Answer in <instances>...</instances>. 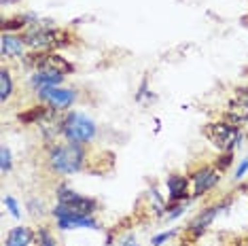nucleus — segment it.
I'll list each match as a JSON object with an SVG mask.
<instances>
[{
	"mask_svg": "<svg viewBox=\"0 0 248 246\" xmlns=\"http://www.w3.org/2000/svg\"><path fill=\"white\" fill-rule=\"evenodd\" d=\"M13 79H11V72L7 66H2V70H0V98H2V102H7L11 98V93H13Z\"/></svg>",
	"mask_w": 248,
	"mask_h": 246,
	"instance_id": "16",
	"label": "nucleus"
},
{
	"mask_svg": "<svg viewBox=\"0 0 248 246\" xmlns=\"http://www.w3.org/2000/svg\"><path fill=\"white\" fill-rule=\"evenodd\" d=\"M233 100L240 104H244L248 108V85H242V87H235V93H233Z\"/></svg>",
	"mask_w": 248,
	"mask_h": 246,
	"instance_id": "23",
	"label": "nucleus"
},
{
	"mask_svg": "<svg viewBox=\"0 0 248 246\" xmlns=\"http://www.w3.org/2000/svg\"><path fill=\"white\" fill-rule=\"evenodd\" d=\"M189 178H191V198H202V195L210 193L221 183V170L214 164H206L195 168L189 174Z\"/></svg>",
	"mask_w": 248,
	"mask_h": 246,
	"instance_id": "6",
	"label": "nucleus"
},
{
	"mask_svg": "<svg viewBox=\"0 0 248 246\" xmlns=\"http://www.w3.org/2000/svg\"><path fill=\"white\" fill-rule=\"evenodd\" d=\"M134 246H138V244H134Z\"/></svg>",
	"mask_w": 248,
	"mask_h": 246,
	"instance_id": "27",
	"label": "nucleus"
},
{
	"mask_svg": "<svg viewBox=\"0 0 248 246\" xmlns=\"http://www.w3.org/2000/svg\"><path fill=\"white\" fill-rule=\"evenodd\" d=\"M24 66L32 70H58L62 75H72L75 66L70 64L64 55H60L58 51H49V53H28L24 60Z\"/></svg>",
	"mask_w": 248,
	"mask_h": 246,
	"instance_id": "5",
	"label": "nucleus"
},
{
	"mask_svg": "<svg viewBox=\"0 0 248 246\" xmlns=\"http://www.w3.org/2000/svg\"><path fill=\"white\" fill-rule=\"evenodd\" d=\"M58 229L62 231H70V229H100V223L93 216H83V215H75V216H64L58 219Z\"/></svg>",
	"mask_w": 248,
	"mask_h": 246,
	"instance_id": "14",
	"label": "nucleus"
},
{
	"mask_svg": "<svg viewBox=\"0 0 248 246\" xmlns=\"http://www.w3.org/2000/svg\"><path fill=\"white\" fill-rule=\"evenodd\" d=\"M223 121H227L229 125H235V127H242L248 123V108L244 104L235 102V100H231L227 110L223 113Z\"/></svg>",
	"mask_w": 248,
	"mask_h": 246,
	"instance_id": "15",
	"label": "nucleus"
},
{
	"mask_svg": "<svg viewBox=\"0 0 248 246\" xmlns=\"http://www.w3.org/2000/svg\"><path fill=\"white\" fill-rule=\"evenodd\" d=\"M34 242H38L34 229H32V227H24V225H17V227H13L7 233V240H4L2 246H32Z\"/></svg>",
	"mask_w": 248,
	"mask_h": 246,
	"instance_id": "13",
	"label": "nucleus"
},
{
	"mask_svg": "<svg viewBox=\"0 0 248 246\" xmlns=\"http://www.w3.org/2000/svg\"><path fill=\"white\" fill-rule=\"evenodd\" d=\"M38 100H41L43 104L51 106L53 110H58V113H64V110H68L72 104L77 102V89L72 87H45L41 89V92H36Z\"/></svg>",
	"mask_w": 248,
	"mask_h": 246,
	"instance_id": "8",
	"label": "nucleus"
},
{
	"mask_svg": "<svg viewBox=\"0 0 248 246\" xmlns=\"http://www.w3.org/2000/svg\"><path fill=\"white\" fill-rule=\"evenodd\" d=\"M174 236H176V229H170V231H161L157 233V236L151 238V246H163L168 242V240H172Z\"/></svg>",
	"mask_w": 248,
	"mask_h": 246,
	"instance_id": "20",
	"label": "nucleus"
},
{
	"mask_svg": "<svg viewBox=\"0 0 248 246\" xmlns=\"http://www.w3.org/2000/svg\"><path fill=\"white\" fill-rule=\"evenodd\" d=\"M231 161H233V151H229V153H221V157L214 161V166H217L221 172H225L231 166Z\"/></svg>",
	"mask_w": 248,
	"mask_h": 246,
	"instance_id": "22",
	"label": "nucleus"
},
{
	"mask_svg": "<svg viewBox=\"0 0 248 246\" xmlns=\"http://www.w3.org/2000/svg\"><path fill=\"white\" fill-rule=\"evenodd\" d=\"M98 208H100L98 200L83 195V200H78V202H75V204H55V208L51 210V215H53L55 221H58V219H64V216H75V215L92 216Z\"/></svg>",
	"mask_w": 248,
	"mask_h": 246,
	"instance_id": "9",
	"label": "nucleus"
},
{
	"mask_svg": "<svg viewBox=\"0 0 248 246\" xmlns=\"http://www.w3.org/2000/svg\"><path fill=\"white\" fill-rule=\"evenodd\" d=\"M0 53H2V60H24L28 55V45L24 36L17 32H2Z\"/></svg>",
	"mask_w": 248,
	"mask_h": 246,
	"instance_id": "11",
	"label": "nucleus"
},
{
	"mask_svg": "<svg viewBox=\"0 0 248 246\" xmlns=\"http://www.w3.org/2000/svg\"><path fill=\"white\" fill-rule=\"evenodd\" d=\"M21 36H24V41L28 45V51L32 53H49L72 45L70 32L51 24V19H38L36 24L26 28L21 32Z\"/></svg>",
	"mask_w": 248,
	"mask_h": 246,
	"instance_id": "2",
	"label": "nucleus"
},
{
	"mask_svg": "<svg viewBox=\"0 0 248 246\" xmlns=\"http://www.w3.org/2000/svg\"><path fill=\"white\" fill-rule=\"evenodd\" d=\"M28 206H30V215H45V210H41L43 202H38V200H30Z\"/></svg>",
	"mask_w": 248,
	"mask_h": 246,
	"instance_id": "25",
	"label": "nucleus"
},
{
	"mask_svg": "<svg viewBox=\"0 0 248 246\" xmlns=\"http://www.w3.org/2000/svg\"><path fill=\"white\" fill-rule=\"evenodd\" d=\"M11 168H13V153H11L9 147H2L0 149V172L9 174Z\"/></svg>",
	"mask_w": 248,
	"mask_h": 246,
	"instance_id": "18",
	"label": "nucleus"
},
{
	"mask_svg": "<svg viewBox=\"0 0 248 246\" xmlns=\"http://www.w3.org/2000/svg\"><path fill=\"white\" fill-rule=\"evenodd\" d=\"M229 204H231V200L227 198V200H223V202H217V204H210V206H206V208H202V212H197V216L187 225V236L191 240H200L208 229H210L214 219H217Z\"/></svg>",
	"mask_w": 248,
	"mask_h": 246,
	"instance_id": "7",
	"label": "nucleus"
},
{
	"mask_svg": "<svg viewBox=\"0 0 248 246\" xmlns=\"http://www.w3.org/2000/svg\"><path fill=\"white\" fill-rule=\"evenodd\" d=\"M168 204H180L191 198V178L187 174H168Z\"/></svg>",
	"mask_w": 248,
	"mask_h": 246,
	"instance_id": "10",
	"label": "nucleus"
},
{
	"mask_svg": "<svg viewBox=\"0 0 248 246\" xmlns=\"http://www.w3.org/2000/svg\"><path fill=\"white\" fill-rule=\"evenodd\" d=\"M36 238H38V246H58L55 244V240H53V236H51V231H49L47 227H41L36 231Z\"/></svg>",
	"mask_w": 248,
	"mask_h": 246,
	"instance_id": "19",
	"label": "nucleus"
},
{
	"mask_svg": "<svg viewBox=\"0 0 248 246\" xmlns=\"http://www.w3.org/2000/svg\"><path fill=\"white\" fill-rule=\"evenodd\" d=\"M45 159H47V166L53 174L72 176L87 168L89 155H87V147H83V144L62 140V142L49 144L47 153H45Z\"/></svg>",
	"mask_w": 248,
	"mask_h": 246,
	"instance_id": "1",
	"label": "nucleus"
},
{
	"mask_svg": "<svg viewBox=\"0 0 248 246\" xmlns=\"http://www.w3.org/2000/svg\"><path fill=\"white\" fill-rule=\"evenodd\" d=\"M246 172H248V157H244L238 164V168H235V172H233V181H242Z\"/></svg>",
	"mask_w": 248,
	"mask_h": 246,
	"instance_id": "24",
	"label": "nucleus"
},
{
	"mask_svg": "<svg viewBox=\"0 0 248 246\" xmlns=\"http://www.w3.org/2000/svg\"><path fill=\"white\" fill-rule=\"evenodd\" d=\"M246 191H248V187H246Z\"/></svg>",
	"mask_w": 248,
	"mask_h": 246,
	"instance_id": "28",
	"label": "nucleus"
},
{
	"mask_svg": "<svg viewBox=\"0 0 248 246\" xmlns=\"http://www.w3.org/2000/svg\"><path fill=\"white\" fill-rule=\"evenodd\" d=\"M202 132H204L206 140L210 142L214 149L221 151V153H229V151H233L235 147L242 144V127L229 125V123L223 119L206 123Z\"/></svg>",
	"mask_w": 248,
	"mask_h": 246,
	"instance_id": "4",
	"label": "nucleus"
},
{
	"mask_svg": "<svg viewBox=\"0 0 248 246\" xmlns=\"http://www.w3.org/2000/svg\"><path fill=\"white\" fill-rule=\"evenodd\" d=\"M66 79V75H62L58 70H32L30 75V87L34 89V92H41L45 87H58L62 85Z\"/></svg>",
	"mask_w": 248,
	"mask_h": 246,
	"instance_id": "12",
	"label": "nucleus"
},
{
	"mask_svg": "<svg viewBox=\"0 0 248 246\" xmlns=\"http://www.w3.org/2000/svg\"><path fill=\"white\" fill-rule=\"evenodd\" d=\"M62 138L75 144H87L93 142L95 134H98V125L93 123V119H89L85 113H78V110H70L62 117Z\"/></svg>",
	"mask_w": 248,
	"mask_h": 246,
	"instance_id": "3",
	"label": "nucleus"
},
{
	"mask_svg": "<svg viewBox=\"0 0 248 246\" xmlns=\"http://www.w3.org/2000/svg\"><path fill=\"white\" fill-rule=\"evenodd\" d=\"M4 206L9 208V212L15 216V219H21V210H19V204H17V200L13 198V195H4Z\"/></svg>",
	"mask_w": 248,
	"mask_h": 246,
	"instance_id": "21",
	"label": "nucleus"
},
{
	"mask_svg": "<svg viewBox=\"0 0 248 246\" xmlns=\"http://www.w3.org/2000/svg\"><path fill=\"white\" fill-rule=\"evenodd\" d=\"M55 198H58V204H75L78 200H83V195L77 193L75 189L66 187V184H60L58 191H55Z\"/></svg>",
	"mask_w": 248,
	"mask_h": 246,
	"instance_id": "17",
	"label": "nucleus"
},
{
	"mask_svg": "<svg viewBox=\"0 0 248 246\" xmlns=\"http://www.w3.org/2000/svg\"><path fill=\"white\" fill-rule=\"evenodd\" d=\"M233 246H248V238H246V240H238V242H235Z\"/></svg>",
	"mask_w": 248,
	"mask_h": 246,
	"instance_id": "26",
	"label": "nucleus"
}]
</instances>
